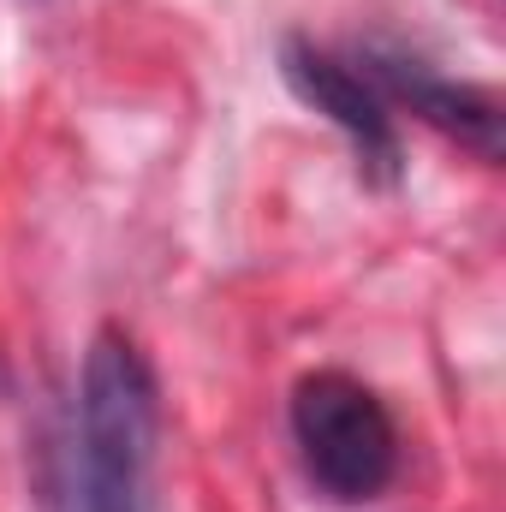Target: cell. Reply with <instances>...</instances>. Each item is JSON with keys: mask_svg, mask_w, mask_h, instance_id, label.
<instances>
[{"mask_svg": "<svg viewBox=\"0 0 506 512\" xmlns=\"http://www.w3.org/2000/svg\"><path fill=\"white\" fill-rule=\"evenodd\" d=\"M161 399L143 352L126 334H96L78 417H72V465H66V512H149Z\"/></svg>", "mask_w": 506, "mask_h": 512, "instance_id": "6da1fadb", "label": "cell"}, {"mask_svg": "<svg viewBox=\"0 0 506 512\" xmlns=\"http://www.w3.org/2000/svg\"><path fill=\"white\" fill-rule=\"evenodd\" d=\"M292 441L328 501H370L399 465V429L387 405L346 370H316L292 387Z\"/></svg>", "mask_w": 506, "mask_h": 512, "instance_id": "7a4b0ae2", "label": "cell"}, {"mask_svg": "<svg viewBox=\"0 0 506 512\" xmlns=\"http://www.w3.org/2000/svg\"><path fill=\"white\" fill-rule=\"evenodd\" d=\"M280 60H286V84H292L316 114H328L334 126L358 143L364 173L381 179V185H393V179H399V131H393V114H387V102H381L376 84H370L364 72H352L340 54L310 48V42H286Z\"/></svg>", "mask_w": 506, "mask_h": 512, "instance_id": "3957f363", "label": "cell"}, {"mask_svg": "<svg viewBox=\"0 0 506 512\" xmlns=\"http://www.w3.org/2000/svg\"><path fill=\"white\" fill-rule=\"evenodd\" d=\"M370 72H376L399 102H411V114H417L423 126L459 137V143H465L471 155H483V161H501V149H506L501 102H495L489 90H477V84H453V78H435L429 66L399 60V54H376Z\"/></svg>", "mask_w": 506, "mask_h": 512, "instance_id": "277c9868", "label": "cell"}]
</instances>
